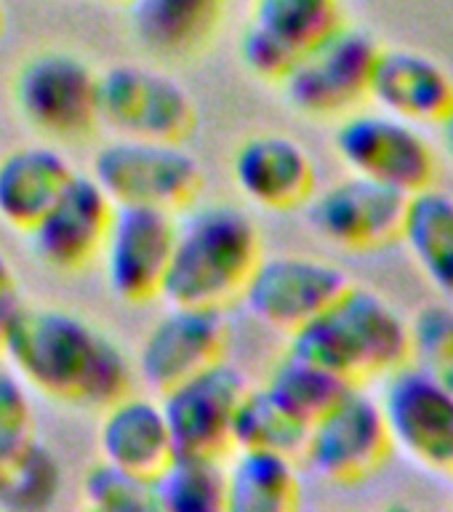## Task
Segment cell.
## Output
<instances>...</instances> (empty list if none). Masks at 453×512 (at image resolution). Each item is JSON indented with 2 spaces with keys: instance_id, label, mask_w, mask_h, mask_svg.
Instances as JSON below:
<instances>
[{
  "instance_id": "8",
  "label": "cell",
  "mask_w": 453,
  "mask_h": 512,
  "mask_svg": "<svg viewBox=\"0 0 453 512\" xmlns=\"http://www.w3.org/2000/svg\"><path fill=\"white\" fill-rule=\"evenodd\" d=\"M331 147L347 174L366 176L403 195L438 179V155L422 128L376 107H358L336 120Z\"/></svg>"
},
{
  "instance_id": "19",
  "label": "cell",
  "mask_w": 453,
  "mask_h": 512,
  "mask_svg": "<svg viewBox=\"0 0 453 512\" xmlns=\"http://www.w3.org/2000/svg\"><path fill=\"white\" fill-rule=\"evenodd\" d=\"M230 0H128V24L136 43L166 62L206 54L227 19Z\"/></svg>"
},
{
  "instance_id": "10",
  "label": "cell",
  "mask_w": 453,
  "mask_h": 512,
  "mask_svg": "<svg viewBox=\"0 0 453 512\" xmlns=\"http://www.w3.org/2000/svg\"><path fill=\"white\" fill-rule=\"evenodd\" d=\"M379 384L376 400L392 451L453 478V392L411 363L382 376Z\"/></svg>"
},
{
  "instance_id": "25",
  "label": "cell",
  "mask_w": 453,
  "mask_h": 512,
  "mask_svg": "<svg viewBox=\"0 0 453 512\" xmlns=\"http://www.w3.org/2000/svg\"><path fill=\"white\" fill-rule=\"evenodd\" d=\"M342 22V0H251L248 8V24L267 32L296 56Z\"/></svg>"
},
{
  "instance_id": "24",
  "label": "cell",
  "mask_w": 453,
  "mask_h": 512,
  "mask_svg": "<svg viewBox=\"0 0 453 512\" xmlns=\"http://www.w3.org/2000/svg\"><path fill=\"white\" fill-rule=\"evenodd\" d=\"M155 510L216 512L224 510V459L176 451L152 478Z\"/></svg>"
},
{
  "instance_id": "30",
  "label": "cell",
  "mask_w": 453,
  "mask_h": 512,
  "mask_svg": "<svg viewBox=\"0 0 453 512\" xmlns=\"http://www.w3.org/2000/svg\"><path fill=\"white\" fill-rule=\"evenodd\" d=\"M80 496L96 512H150L155 510L152 478L96 459L80 480Z\"/></svg>"
},
{
  "instance_id": "22",
  "label": "cell",
  "mask_w": 453,
  "mask_h": 512,
  "mask_svg": "<svg viewBox=\"0 0 453 512\" xmlns=\"http://www.w3.org/2000/svg\"><path fill=\"white\" fill-rule=\"evenodd\" d=\"M302 502L296 456L264 448H232L224 462V510L291 512Z\"/></svg>"
},
{
  "instance_id": "16",
  "label": "cell",
  "mask_w": 453,
  "mask_h": 512,
  "mask_svg": "<svg viewBox=\"0 0 453 512\" xmlns=\"http://www.w3.org/2000/svg\"><path fill=\"white\" fill-rule=\"evenodd\" d=\"M112 200L88 174H75L54 206L24 232L32 256L51 272L75 275L99 262L110 230Z\"/></svg>"
},
{
  "instance_id": "11",
  "label": "cell",
  "mask_w": 453,
  "mask_h": 512,
  "mask_svg": "<svg viewBox=\"0 0 453 512\" xmlns=\"http://www.w3.org/2000/svg\"><path fill=\"white\" fill-rule=\"evenodd\" d=\"M406 198L387 184L347 174L312 192L302 214L323 243L350 254H368L398 243Z\"/></svg>"
},
{
  "instance_id": "18",
  "label": "cell",
  "mask_w": 453,
  "mask_h": 512,
  "mask_svg": "<svg viewBox=\"0 0 453 512\" xmlns=\"http://www.w3.org/2000/svg\"><path fill=\"white\" fill-rule=\"evenodd\" d=\"M368 104L419 128H438L453 112L451 72L432 56L411 48H379Z\"/></svg>"
},
{
  "instance_id": "21",
  "label": "cell",
  "mask_w": 453,
  "mask_h": 512,
  "mask_svg": "<svg viewBox=\"0 0 453 512\" xmlns=\"http://www.w3.org/2000/svg\"><path fill=\"white\" fill-rule=\"evenodd\" d=\"M78 174L56 144H19L0 158V222L27 232Z\"/></svg>"
},
{
  "instance_id": "3",
  "label": "cell",
  "mask_w": 453,
  "mask_h": 512,
  "mask_svg": "<svg viewBox=\"0 0 453 512\" xmlns=\"http://www.w3.org/2000/svg\"><path fill=\"white\" fill-rule=\"evenodd\" d=\"M286 350L344 382H379L408 363V320L374 288L350 283L326 310L288 334Z\"/></svg>"
},
{
  "instance_id": "23",
  "label": "cell",
  "mask_w": 453,
  "mask_h": 512,
  "mask_svg": "<svg viewBox=\"0 0 453 512\" xmlns=\"http://www.w3.org/2000/svg\"><path fill=\"white\" fill-rule=\"evenodd\" d=\"M398 243L443 299L453 302V195L430 184L406 198Z\"/></svg>"
},
{
  "instance_id": "7",
  "label": "cell",
  "mask_w": 453,
  "mask_h": 512,
  "mask_svg": "<svg viewBox=\"0 0 453 512\" xmlns=\"http://www.w3.org/2000/svg\"><path fill=\"white\" fill-rule=\"evenodd\" d=\"M392 443L382 408L366 384H350L331 406L315 416L304 435L299 459L320 480L358 486L390 462Z\"/></svg>"
},
{
  "instance_id": "13",
  "label": "cell",
  "mask_w": 453,
  "mask_h": 512,
  "mask_svg": "<svg viewBox=\"0 0 453 512\" xmlns=\"http://www.w3.org/2000/svg\"><path fill=\"white\" fill-rule=\"evenodd\" d=\"M174 235L176 214L144 206H115L99 262L107 288L120 302L139 307L163 296Z\"/></svg>"
},
{
  "instance_id": "32",
  "label": "cell",
  "mask_w": 453,
  "mask_h": 512,
  "mask_svg": "<svg viewBox=\"0 0 453 512\" xmlns=\"http://www.w3.org/2000/svg\"><path fill=\"white\" fill-rule=\"evenodd\" d=\"M238 59L251 78L270 83V86H278L283 75L288 72V67L294 64L296 54H291L283 43L270 38L267 32L246 22L238 40Z\"/></svg>"
},
{
  "instance_id": "17",
  "label": "cell",
  "mask_w": 453,
  "mask_h": 512,
  "mask_svg": "<svg viewBox=\"0 0 453 512\" xmlns=\"http://www.w3.org/2000/svg\"><path fill=\"white\" fill-rule=\"evenodd\" d=\"M230 168L240 195L272 214L302 211L318 190V168L307 147L275 131L246 136L232 152Z\"/></svg>"
},
{
  "instance_id": "29",
  "label": "cell",
  "mask_w": 453,
  "mask_h": 512,
  "mask_svg": "<svg viewBox=\"0 0 453 512\" xmlns=\"http://www.w3.org/2000/svg\"><path fill=\"white\" fill-rule=\"evenodd\" d=\"M411 352L408 363L453 392V307L448 302L424 304L408 320Z\"/></svg>"
},
{
  "instance_id": "36",
  "label": "cell",
  "mask_w": 453,
  "mask_h": 512,
  "mask_svg": "<svg viewBox=\"0 0 453 512\" xmlns=\"http://www.w3.org/2000/svg\"><path fill=\"white\" fill-rule=\"evenodd\" d=\"M6 35V6H3V0H0V38Z\"/></svg>"
},
{
  "instance_id": "14",
  "label": "cell",
  "mask_w": 453,
  "mask_h": 512,
  "mask_svg": "<svg viewBox=\"0 0 453 512\" xmlns=\"http://www.w3.org/2000/svg\"><path fill=\"white\" fill-rule=\"evenodd\" d=\"M227 350L230 326L224 320V310L168 304L166 312H160L158 320L144 331L134 368L136 376L160 395L227 358Z\"/></svg>"
},
{
  "instance_id": "15",
  "label": "cell",
  "mask_w": 453,
  "mask_h": 512,
  "mask_svg": "<svg viewBox=\"0 0 453 512\" xmlns=\"http://www.w3.org/2000/svg\"><path fill=\"white\" fill-rule=\"evenodd\" d=\"M248 382L227 358L160 392V408L176 451L227 456L232 451L235 414Z\"/></svg>"
},
{
  "instance_id": "33",
  "label": "cell",
  "mask_w": 453,
  "mask_h": 512,
  "mask_svg": "<svg viewBox=\"0 0 453 512\" xmlns=\"http://www.w3.org/2000/svg\"><path fill=\"white\" fill-rule=\"evenodd\" d=\"M19 280H16L14 264L8 262V256L0 251V302H19Z\"/></svg>"
},
{
  "instance_id": "4",
  "label": "cell",
  "mask_w": 453,
  "mask_h": 512,
  "mask_svg": "<svg viewBox=\"0 0 453 512\" xmlns=\"http://www.w3.org/2000/svg\"><path fill=\"white\" fill-rule=\"evenodd\" d=\"M11 102L19 120L43 142H83L102 126L99 72L64 48H43L19 62L11 78Z\"/></svg>"
},
{
  "instance_id": "27",
  "label": "cell",
  "mask_w": 453,
  "mask_h": 512,
  "mask_svg": "<svg viewBox=\"0 0 453 512\" xmlns=\"http://www.w3.org/2000/svg\"><path fill=\"white\" fill-rule=\"evenodd\" d=\"M307 424L296 419L286 406H280L264 384L251 387L240 400L235 427H232V448H264L280 454L296 456L302 451Z\"/></svg>"
},
{
  "instance_id": "34",
  "label": "cell",
  "mask_w": 453,
  "mask_h": 512,
  "mask_svg": "<svg viewBox=\"0 0 453 512\" xmlns=\"http://www.w3.org/2000/svg\"><path fill=\"white\" fill-rule=\"evenodd\" d=\"M438 128H440V136H443V147H446L448 158L453 160V112L443 120V123H440Z\"/></svg>"
},
{
  "instance_id": "5",
  "label": "cell",
  "mask_w": 453,
  "mask_h": 512,
  "mask_svg": "<svg viewBox=\"0 0 453 512\" xmlns=\"http://www.w3.org/2000/svg\"><path fill=\"white\" fill-rule=\"evenodd\" d=\"M94 179L112 206H144L182 214L203 190V168L184 144L115 136L91 158Z\"/></svg>"
},
{
  "instance_id": "31",
  "label": "cell",
  "mask_w": 453,
  "mask_h": 512,
  "mask_svg": "<svg viewBox=\"0 0 453 512\" xmlns=\"http://www.w3.org/2000/svg\"><path fill=\"white\" fill-rule=\"evenodd\" d=\"M32 440H38L32 392L19 376L0 368V470L14 462Z\"/></svg>"
},
{
  "instance_id": "1",
  "label": "cell",
  "mask_w": 453,
  "mask_h": 512,
  "mask_svg": "<svg viewBox=\"0 0 453 512\" xmlns=\"http://www.w3.org/2000/svg\"><path fill=\"white\" fill-rule=\"evenodd\" d=\"M0 355L30 392L91 411L123 398L136 379L134 360L110 334L75 312L46 304L16 307Z\"/></svg>"
},
{
  "instance_id": "2",
  "label": "cell",
  "mask_w": 453,
  "mask_h": 512,
  "mask_svg": "<svg viewBox=\"0 0 453 512\" xmlns=\"http://www.w3.org/2000/svg\"><path fill=\"white\" fill-rule=\"evenodd\" d=\"M264 256L254 216L232 203H195L176 214L163 302L227 310Z\"/></svg>"
},
{
  "instance_id": "37",
  "label": "cell",
  "mask_w": 453,
  "mask_h": 512,
  "mask_svg": "<svg viewBox=\"0 0 453 512\" xmlns=\"http://www.w3.org/2000/svg\"><path fill=\"white\" fill-rule=\"evenodd\" d=\"M102 3H110V6H126L128 0H102Z\"/></svg>"
},
{
  "instance_id": "28",
  "label": "cell",
  "mask_w": 453,
  "mask_h": 512,
  "mask_svg": "<svg viewBox=\"0 0 453 512\" xmlns=\"http://www.w3.org/2000/svg\"><path fill=\"white\" fill-rule=\"evenodd\" d=\"M64 486L59 456L43 443L32 440L14 462L0 470V510L40 512L54 507Z\"/></svg>"
},
{
  "instance_id": "20",
  "label": "cell",
  "mask_w": 453,
  "mask_h": 512,
  "mask_svg": "<svg viewBox=\"0 0 453 512\" xmlns=\"http://www.w3.org/2000/svg\"><path fill=\"white\" fill-rule=\"evenodd\" d=\"M99 414L96 448L104 462L142 478H155L176 454L160 400L131 390Z\"/></svg>"
},
{
  "instance_id": "6",
  "label": "cell",
  "mask_w": 453,
  "mask_h": 512,
  "mask_svg": "<svg viewBox=\"0 0 453 512\" xmlns=\"http://www.w3.org/2000/svg\"><path fill=\"white\" fill-rule=\"evenodd\" d=\"M379 48L371 32L342 22L296 56L278 83L283 102L304 118H344L368 102V80Z\"/></svg>"
},
{
  "instance_id": "35",
  "label": "cell",
  "mask_w": 453,
  "mask_h": 512,
  "mask_svg": "<svg viewBox=\"0 0 453 512\" xmlns=\"http://www.w3.org/2000/svg\"><path fill=\"white\" fill-rule=\"evenodd\" d=\"M19 304H22V299L19 302H0V342H3V334H6L8 320H11V315H14Z\"/></svg>"
},
{
  "instance_id": "26",
  "label": "cell",
  "mask_w": 453,
  "mask_h": 512,
  "mask_svg": "<svg viewBox=\"0 0 453 512\" xmlns=\"http://www.w3.org/2000/svg\"><path fill=\"white\" fill-rule=\"evenodd\" d=\"M347 387L350 382H344L342 376L331 374L328 368L288 350L272 363L267 379H264V390L270 392L280 406H286L296 419H302L307 427Z\"/></svg>"
},
{
  "instance_id": "12",
  "label": "cell",
  "mask_w": 453,
  "mask_h": 512,
  "mask_svg": "<svg viewBox=\"0 0 453 512\" xmlns=\"http://www.w3.org/2000/svg\"><path fill=\"white\" fill-rule=\"evenodd\" d=\"M350 283V275L328 259L310 254L262 256L238 302L256 323L288 336L326 310Z\"/></svg>"
},
{
  "instance_id": "9",
  "label": "cell",
  "mask_w": 453,
  "mask_h": 512,
  "mask_svg": "<svg viewBox=\"0 0 453 512\" xmlns=\"http://www.w3.org/2000/svg\"><path fill=\"white\" fill-rule=\"evenodd\" d=\"M99 123L126 139L184 144L198 128V104L166 70L112 64L99 72Z\"/></svg>"
}]
</instances>
